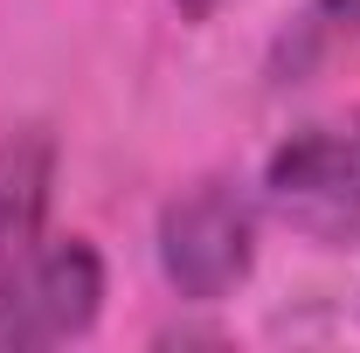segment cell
I'll use <instances>...</instances> for the list:
<instances>
[{"label": "cell", "mask_w": 360, "mask_h": 353, "mask_svg": "<svg viewBox=\"0 0 360 353\" xmlns=\"http://www.w3.org/2000/svg\"><path fill=\"white\" fill-rule=\"evenodd\" d=\"M270 215L312 243H354L360 236V111L291 132L264 167Z\"/></svg>", "instance_id": "cell-1"}, {"label": "cell", "mask_w": 360, "mask_h": 353, "mask_svg": "<svg viewBox=\"0 0 360 353\" xmlns=\"http://www.w3.org/2000/svg\"><path fill=\"white\" fill-rule=\"evenodd\" d=\"M257 264V208L236 180H201L160 215V270L180 298L215 305Z\"/></svg>", "instance_id": "cell-2"}, {"label": "cell", "mask_w": 360, "mask_h": 353, "mask_svg": "<svg viewBox=\"0 0 360 353\" xmlns=\"http://www.w3.org/2000/svg\"><path fill=\"white\" fill-rule=\"evenodd\" d=\"M97 305H104V257L84 236L42 243L28 270L0 291V347H63L90 333Z\"/></svg>", "instance_id": "cell-3"}, {"label": "cell", "mask_w": 360, "mask_h": 353, "mask_svg": "<svg viewBox=\"0 0 360 353\" xmlns=\"http://www.w3.org/2000/svg\"><path fill=\"white\" fill-rule=\"evenodd\" d=\"M49 187H56V146H49V132L0 139V291L42 250Z\"/></svg>", "instance_id": "cell-4"}, {"label": "cell", "mask_w": 360, "mask_h": 353, "mask_svg": "<svg viewBox=\"0 0 360 353\" xmlns=\"http://www.w3.org/2000/svg\"><path fill=\"white\" fill-rule=\"evenodd\" d=\"M354 35H360V0H312L291 21V35H284V63L291 70H312V56L354 42Z\"/></svg>", "instance_id": "cell-5"}, {"label": "cell", "mask_w": 360, "mask_h": 353, "mask_svg": "<svg viewBox=\"0 0 360 353\" xmlns=\"http://www.w3.org/2000/svg\"><path fill=\"white\" fill-rule=\"evenodd\" d=\"M208 7H215V0H180V14H208Z\"/></svg>", "instance_id": "cell-6"}]
</instances>
